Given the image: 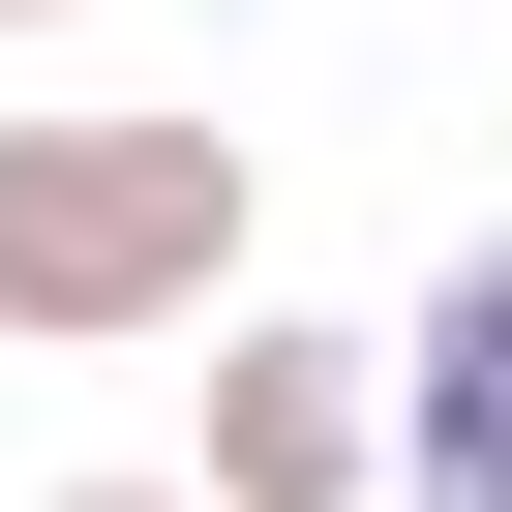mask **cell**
<instances>
[{"instance_id": "1", "label": "cell", "mask_w": 512, "mask_h": 512, "mask_svg": "<svg viewBox=\"0 0 512 512\" xmlns=\"http://www.w3.org/2000/svg\"><path fill=\"white\" fill-rule=\"evenodd\" d=\"M241 302V121H0V332L91 362Z\"/></svg>"}, {"instance_id": "2", "label": "cell", "mask_w": 512, "mask_h": 512, "mask_svg": "<svg viewBox=\"0 0 512 512\" xmlns=\"http://www.w3.org/2000/svg\"><path fill=\"white\" fill-rule=\"evenodd\" d=\"M211 512H362L392 482V332H302V302H241L211 332V452H181Z\"/></svg>"}, {"instance_id": "3", "label": "cell", "mask_w": 512, "mask_h": 512, "mask_svg": "<svg viewBox=\"0 0 512 512\" xmlns=\"http://www.w3.org/2000/svg\"><path fill=\"white\" fill-rule=\"evenodd\" d=\"M392 482L422 512H512V241H452V302L392 332Z\"/></svg>"}, {"instance_id": "4", "label": "cell", "mask_w": 512, "mask_h": 512, "mask_svg": "<svg viewBox=\"0 0 512 512\" xmlns=\"http://www.w3.org/2000/svg\"><path fill=\"white\" fill-rule=\"evenodd\" d=\"M61 512H211V482H61Z\"/></svg>"}, {"instance_id": "5", "label": "cell", "mask_w": 512, "mask_h": 512, "mask_svg": "<svg viewBox=\"0 0 512 512\" xmlns=\"http://www.w3.org/2000/svg\"><path fill=\"white\" fill-rule=\"evenodd\" d=\"M0 31H91V0H0Z\"/></svg>"}]
</instances>
